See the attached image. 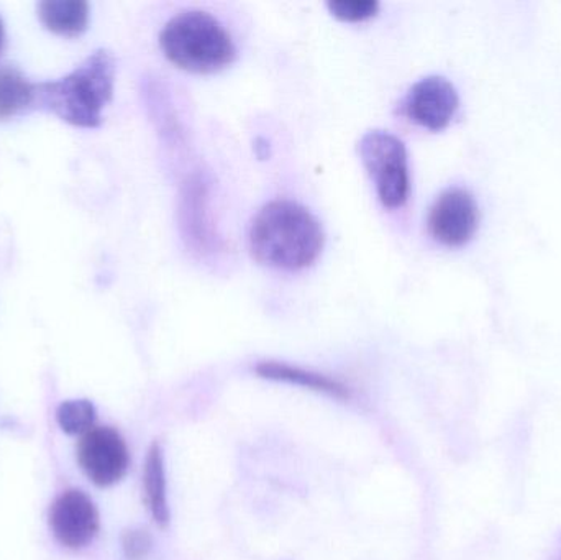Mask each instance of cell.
I'll return each instance as SVG.
<instances>
[{"instance_id": "cell-1", "label": "cell", "mask_w": 561, "mask_h": 560, "mask_svg": "<svg viewBox=\"0 0 561 560\" xmlns=\"http://www.w3.org/2000/svg\"><path fill=\"white\" fill-rule=\"evenodd\" d=\"M322 249V226L309 209L294 201H272L253 219L250 250L263 265L306 268L316 262Z\"/></svg>"}, {"instance_id": "cell-2", "label": "cell", "mask_w": 561, "mask_h": 560, "mask_svg": "<svg viewBox=\"0 0 561 560\" xmlns=\"http://www.w3.org/2000/svg\"><path fill=\"white\" fill-rule=\"evenodd\" d=\"M114 55L98 49L59 81L35 84V104L76 127L95 128L102 124V111L114 94Z\"/></svg>"}, {"instance_id": "cell-3", "label": "cell", "mask_w": 561, "mask_h": 560, "mask_svg": "<svg viewBox=\"0 0 561 560\" xmlns=\"http://www.w3.org/2000/svg\"><path fill=\"white\" fill-rule=\"evenodd\" d=\"M164 56L193 72H214L236 59L237 48L226 26L204 10L174 15L160 33Z\"/></svg>"}, {"instance_id": "cell-4", "label": "cell", "mask_w": 561, "mask_h": 560, "mask_svg": "<svg viewBox=\"0 0 561 560\" xmlns=\"http://www.w3.org/2000/svg\"><path fill=\"white\" fill-rule=\"evenodd\" d=\"M358 151L381 203L388 209L401 207L411 184L404 144L389 132L369 130L359 140Z\"/></svg>"}, {"instance_id": "cell-5", "label": "cell", "mask_w": 561, "mask_h": 560, "mask_svg": "<svg viewBox=\"0 0 561 560\" xmlns=\"http://www.w3.org/2000/svg\"><path fill=\"white\" fill-rule=\"evenodd\" d=\"M78 462L94 485L112 487L121 482L130 467V454L124 437L114 427H92L78 444Z\"/></svg>"}, {"instance_id": "cell-6", "label": "cell", "mask_w": 561, "mask_h": 560, "mask_svg": "<svg viewBox=\"0 0 561 560\" xmlns=\"http://www.w3.org/2000/svg\"><path fill=\"white\" fill-rule=\"evenodd\" d=\"M101 519L94 502L81 490H66L49 508V528L59 545L78 551L88 548L99 533Z\"/></svg>"}, {"instance_id": "cell-7", "label": "cell", "mask_w": 561, "mask_h": 560, "mask_svg": "<svg viewBox=\"0 0 561 560\" xmlns=\"http://www.w3.org/2000/svg\"><path fill=\"white\" fill-rule=\"evenodd\" d=\"M478 222L477 199L463 187H451L442 193L428 214L432 237L448 247L467 243L477 232Z\"/></svg>"}, {"instance_id": "cell-8", "label": "cell", "mask_w": 561, "mask_h": 560, "mask_svg": "<svg viewBox=\"0 0 561 560\" xmlns=\"http://www.w3.org/2000/svg\"><path fill=\"white\" fill-rule=\"evenodd\" d=\"M460 98L457 89L442 76H427L412 85L404 111L415 124L428 130H444L457 114Z\"/></svg>"}, {"instance_id": "cell-9", "label": "cell", "mask_w": 561, "mask_h": 560, "mask_svg": "<svg viewBox=\"0 0 561 560\" xmlns=\"http://www.w3.org/2000/svg\"><path fill=\"white\" fill-rule=\"evenodd\" d=\"M256 375L265 380L279 381V384L296 385L307 390L325 393L339 400H350L352 391L342 381L333 380L323 374L306 370V368L294 367L283 362H260L255 367Z\"/></svg>"}, {"instance_id": "cell-10", "label": "cell", "mask_w": 561, "mask_h": 560, "mask_svg": "<svg viewBox=\"0 0 561 560\" xmlns=\"http://www.w3.org/2000/svg\"><path fill=\"white\" fill-rule=\"evenodd\" d=\"M144 496L148 512L153 516L160 528H167L170 523V505L167 495V472H164V456L160 443L154 441L148 449L144 467Z\"/></svg>"}, {"instance_id": "cell-11", "label": "cell", "mask_w": 561, "mask_h": 560, "mask_svg": "<svg viewBox=\"0 0 561 560\" xmlns=\"http://www.w3.org/2000/svg\"><path fill=\"white\" fill-rule=\"evenodd\" d=\"M38 16L49 32L79 36L89 23V5L82 0H45L38 3Z\"/></svg>"}, {"instance_id": "cell-12", "label": "cell", "mask_w": 561, "mask_h": 560, "mask_svg": "<svg viewBox=\"0 0 561 560\" xmlns=\"http://www.w3.org/2000/svg\"><path fill=\"white\" fill-rule=\"evenodd\" d=\"M206 197V186L203 181L199 178L190 180L186 194L183 196V224L187 236H191V240L197 243L199 249L210 250L216 242V237L207 217Z\"/></svg>"}, {"instance_id": "cell-13", "label": "cell", "mask_w": 561, "mask_h": 560, "mask_svg": "<svg viewBox=\"0 0 561 560\" xmlns=\"http://www.w3.org/2000/svg\"><path fill=\"white\" fill-rule=\"evenodd\" d=\"M35 104V84L12 66L0 68V121L13 117Z\"/></svg>"}, {"instance_id": "cell-14", "label": "cell", "mask_w": 561, "mask_h": 560, "mask_svg": "<svg viewBox=\"0 0 561 560\" xmlns=\"http://www.w3.org/2000/svg\"><path fill=\"white\" fill-rule=\"evenodd\" d=\"M56 420H58L59 427L69 436H79V434L84 436L94 427L98 411H95L94 404L88 400L65 401L56 411Z\"/></svg>"}, {"instance_id": "cell-15", "label": "cell", "mask_w": 561, "mask_h": 560, "mask_svg": "<svg viewBox=\"0 0 561 560\" xmlns=\"http://www.w3.org/2000/svg\"><path fill=\"white\" fill-rule=\"evenodd\" d=\"M327 9L343 22H363L378 13L379 3L376 0H330Z\"/></svg>"}, {"instance_id": "cell-16", "label": "cell", "mask_w": 561, "mask_h": 560, "mask_svg": "<svg viewBox=\"0 0 561 560\" xmlns=\"http://www.w3.org/2000/svg\"><path fill=\"white\" fill-rule=\"evenodd\" d=\"M122 551L127 560H147L151 552V536L145 529H128L122 536Z\"/></svg>"}, {"instance_id": "cell-17", "label": "cell", "mask_w": 561, "mask_h": 560, "mask_svg": "<svg viewBox=\"0 0 561 560\" xmlns=\"http://www.w3.org/2000/svg\"><path fill=\"white\" fill-rule=\"evenodd\" d=\"M3 45H5V30H3L2 19H0V53H2Z\"/></svg>"}, {"instance_id": "cell-18", "label": "cell", "mask_w": 561, "mask_h": 560, "mask_svg": "<svg viewBox=\"0 0 561 560\" xmlns=\"http://www.w3.org/2000/svg\"><path fill=\"white\" fill-rule=\"evenodd\" d=\"M556 560H561V551H560V555L557 556V559Z\"/></svg>"}]
</instances>
